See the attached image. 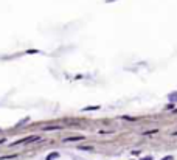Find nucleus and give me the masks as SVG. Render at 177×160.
<instances>
[{
    "label": "nucleus",
    "instance_id": "nucleus-1",
    "mask_svg": "<svg viewBox=\"0 0 177 160\" xmlns=\"http://www.w3.org/2000/svg\"><path fill=\"white\" fill-rule=\"evenodd\" d=\"M58 157H59L58 152H51V154L47 155V160H54V159H58Z\"/></svg>",
    "mask_w": 177,
    "mask_h": 160
},
{
    "label": "nucleus",
    "instance_id": "nucleus-2",
    "mask_svg": "<svg viewBox=\"0 0 177 160\" xmlns=\"http://www.w3.org/2000/svg\"><path fill=\"white\" fill-rule=\"evenodd\" d=\"M83 137H70V138H65V141H76V140H81Z\"/></svg>",
    "mask_w": 177,
    "mask_h": 160
},
{
    "label": "nucleus",
    "instance_id": "nucleus-3",
    "mask_svg": "<svg viewBox=\"0 0 177 160\" xmlns=\"http://www.w3.org/2000/svg\"><path fill=\"white\" fill-rule=\"evenodd\" d=\"M79 149H85V151H92V148H89V146H79Z\"/></svg>",
    "mask_w": 177,
    "mask_h": 160
},
{
    "label": "nucleus",
    "instance_id": "nucleus-4",
    "mask_svg": "<svg viewBox=\"0 0 177 160\" xmlns=\"http://www.w3.org/2000/svg\"><path fill=\"white\" fill-rule=\"evenodd\" d=\"M163 160H172V155H168V157H163Z\"/></svg>",
    "mask_w": 177,
    "mask_h": 160
},
{
    "label": "nucleus",
    "instance_id": "nucleus-5",
    "mask_svg": "<svg viewBox=\"0 0 177 160\" xmlns=\"http://www.w3.org/2000/svg\"><path fill=\"white\" fill-rule=\"evenodd\" d=\"M143 160V159H142ZM144 160H152V157H144Z\"/></svg>",
    "mask_w": 177,
    "mask_h": 160
},
{
    "label": "nucleus",
    "instance_id": "nucleus-6",
    "mask_svg": "<svg viewBox=\"0 0 177 160\" xmlns=\"http://www.w3.org/2000/svg\"><path fill=\"white\" fill-rule=\"evenodd\" d=\"M172 135H177V132H174V134H172Z\"/></svg>",
    "mask_w": 177,
    "mask_h": 160
}]
</instances>
